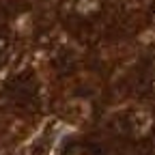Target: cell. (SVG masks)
Masks as SVG:
<instances>
[{
    "label": "cell",
    "mask_w": 155,
    "mask_h": 155,
    "mask_svg": "<svg viewBox=\"0 0 155 155\" xmlns=\"http://www.w3.org/2000/svg\"><path fill=\"white\" fill-rule=\"evenodd\" d=\"M151 86H153V93H155V75H153V82H151Z\"/></svg>",
    "instance_id": "2"
},
{
    "label": "cell",
    "mask_w": 155,
    "mask_h": 155,
    "mask_svg": "<svg viewBox=\"0 0 155 155\" xmlns=\"http://www.w3.org/2000/svg\"><path fill=\"white\" fill-rule=\"evenodd\" d=\"M67 155H97L91 147H82V144H78V147H71L67 151Z\"/></svg>",
    "instance_id": "1"
}]
</instances>
